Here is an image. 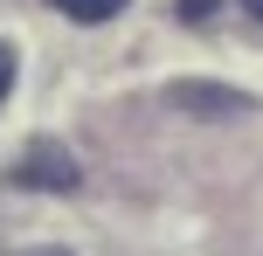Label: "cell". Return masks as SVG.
<instances>
[{
	"mask_svg": "<svg viewBox=\"0 0 263 256\" xmlns=\"http://www.w3.org/2000/svg\"><path fill=\"white\" fill-rule=\"evenodd\" d=\"M14 187H42V194H69L77 187V160L63 146H28V160L14 166Z\"/></svg>",
	"mask_w": 263,
	"mask_h": 256,
	"instance_id": "6da1fadb",
	"label": "cell"
},
{
	"mask_svg": "<svg viewBox=\"0 0 263 256\" xmlns=\"http://www.w3.org/2000/svg\"><path fill=\"white\" fill-rule=\"evenodd\" d=\"M173 104L201 111V118H229V111H250L242 90H215V83H173Z\"/></svg>",
	"mask_w": 263,
	"mask_h": 256,
	"instance_id": "7a4b0ae2",
	"label": "cell"
},
{
	"mask_svg": "<svg viewBox=\"0 0 263 256\" xmlns=\"http://www.w3.org/2000/svg\"><path fill=\"white\" fill-rule=\"evenodd\" d=\"M49 7H63L69 21H111V14H118L125 0H49Z\"/></svg>",
	"mask_w": 263,
	"mask_h": 256,
	"instance_id": "3957f363",
	"label": "cell"
},
{
	"mask_svg": "<svg viewBox=\"0 0 263 256\" xmlns=\"http://www.w3.org/2000/svg\"><path fill=\"white\" fill-rule=\"evenodd\" d=\"M7 90H14V49L0 42V97H7Z\"/></svg>",
	"mask_w": 263,
	"mask_h": 256,
	"instance_id": "277c9868",
	"label": "cell"
},
{
	"mask_svg": "<svg viewBox=\"0 0 263 256\" xmlns=\"http://www.w3.org/2000/svg\"><path fill=\"white\" fill-rule=\"evenodd\" d=\"M180 14H187V21H208V14H215V0H180Z\"/></svg>",
	"mask_w": 263,
	"mask_h": 256,
	"instance_id": "5b68a950",
	"label": "cell"
},
{
	"mask_svg": "<svg viewBox=\"0 0 263 256\" xmlns=\"http://www.w3.org/2000/svg\"><path fill=\"white\" fill-rule=\"evenodd\" d=\"M242 7H250V21H263V0H242Z\"/></svg>",
	"mask_w": 263,
	"mask_h": 256,
	"instance_id": "8992f818",
	"label": "cell"
},
{
	"mask_svg": "<svg viewBox=\"0 0 263 256\" xmlns=\"http://www.w3.org/2000/svg\"><path fill=\"white\" fill-rule=\"evenodd\" d=\"M28 256H63V249H28Z\"/></svg>",
	"mask_w": 263,
	"mask_h": 256,
	"instance_id": "52a82bcc",
	"label": "cell"
}]
</instances>
